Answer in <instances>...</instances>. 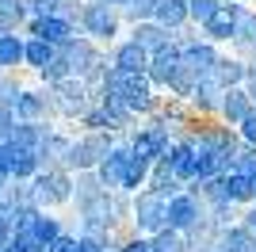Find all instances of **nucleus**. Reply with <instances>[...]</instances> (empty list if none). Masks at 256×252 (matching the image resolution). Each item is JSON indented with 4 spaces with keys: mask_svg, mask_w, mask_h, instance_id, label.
<instances>
[{
    "mask_svg": "<svg viewBox=\"0 0 256 252\" xmlns=\"http://www.w3.org/2000/svg\"><path fill=\"white\" fill-rule=\"evenodd\" d=\"M180 76V54H172V50H160L157 54V62H153V80L160 84H168Z\"/></svg>",
    "mask_w": 256,
    "mask_h": 252,
    "instance_id": "nucleus-5",
    "label": "nucleus"
},
{
    "mask_svg": "<svg viewBox=\"0 0 256 252\" xmlns=\"http://www.w3.org/2000/svg\"><path fill=\"white\" fill-rule=\"evenodd\" d=\"M50 58H54V46H46V42H38V38L23 42V62H31V65H38V69H42Z\"/></svg>",
    "mask_w": 256,
    "mask_h": 252,
    "instance_id": "nucleus-10",
    "label": "nucleus"
},
{
    "mask_svg": "<svg viewBox=\"0 0 256 252\" xmlns=\"http://www.w3.org/2000/svg\"><path fill=\"white\" fill-rule=\"evenodd\" d=\"M153 12V0H130V16L138 20V16H150Z\"/></svg>",
    "mask_w": 256,
    "mask_h": 252,
    "instance_id": "nucleus-19",
    "label": "nucleus"
},
{
    "mask_svg": "<svg viewBox=\"0 0 256 252\" xmlns=\"http://www.w3.org/2000/svg\"><path fill=\"white\" fill-rule=\"evenodd\" d=\"M245 138H248V142H256V115L245 118Z\"/></svg>",
    "mask_w": 256,
    "mask_h": 252,
    "instance_id": "nucleus-20",
    "label": "nucleus"
},
{
    "mask_svg": "<svg viewBox=\"0 0 256 252\" xmlns=\"http://www.w3.org/2000/svg\"><path fill=\"white\" fill-rule=\"evenodd\" d=\"M214 12H218V4H214V0H192V16H199V20H210Z\"/></svg>",
    "mask_w": 256,
    "mask_h": 252,
    "instance_id": "nucleus-17",
    "label": "nucleus"
},
{
    "mask_svg": "<svg viewBox=\"0 0 256 252\" xmlns=\"http://www.w3.org/2000/svg\"><path fill=\"white\" fill-rule=\"evenodd\" d=\"M138 222L146 230H160V222H164V202H160V195H142L138 199Z\"/></svg>",
    "mask_w": 256,
    "mask_h": 252,
    "instance_id": "nucleus-2",
    "label": "nucleus"
},
{
    "mask_svg": "<svg viewBox=\"0 0 256 252\" xmlns=\"http://www.w3.org/2000/svg\"><path fill=\"white\" fill-rule=\"evenodd\" d=\"M31 195H34V206H38V202H62V199H69V176H65V172H42V176L34 180Z\"/></svg>",
    "mask_w": 256,
    "mask_h": 252,
    "instance_id": "nucleus-1",
    "label": "nucleus"
},
{
    "mask_svg": "<svg viewBox=\"0 0 256 252\" xmlns=\"http://www.w3.org/2000/svg\"><path fill=\"white\" fill-rule=\"evenodd\" d=\"M252 188H256V184L248 176H234L230 184H226L222 195H226V199H252Z\"/></svg>",
    "mask_w": 256,
    "mask_h": 252,
    "instance_id": "nucleus-14",
    "label": "nucleus"
},
{
    "mask_svg": "<svg viewBox=\"0 0 256 252\" xmlns=\"http://www.w3.org/2000/svg\"><path fill=\"white\" fill-rule=\"evenodd\" d=\"M12 160H16V149H12L8 142H0V180L12 176Z\"/></svg>",
    "mask_w": 256,
    "mask_h": 252,
    "instance_id": "nucleus-16",
    "label": "nucleus"
},
{
    "mask_svg": "<svg viewBox=\"0 0 256 252\" xmlns=\"http://www.w3.org/2000/svg\"><path fill=\"white\" fill-rule=\"evenodd\" d=\"M248 226H252V230H256V210H252V222H248Z\"/></svg>",
    "mask_w": 256,
    "mask_h": 252,
    "instance_id": "nucleus-22",
    "label": "nucleus"
},
{
    "mask_svg": "<svg viewBox=\"0 0 256 252\" xmlns=\"http://www.w3.org/2000/svg\"><path fill=\"white\" fill-rule=\"evenodd\" d=\"M27 16V0H0V34H12Z\"/></svg>",
    "mask_w": 256,
    "mask_h": 252,
    "instance_id": "nucleus-3",
    "label": "nucleus"
},
{
    "mask_svg": "<svg viewBox=\"0 0 256 252\" xmlns=\"http://www.w3.org/2000/svg\"><path fill=\"white\" fill-rule=\"evenodd\" d=\"M122 252H150V244H146V241H134V244H126Z\"/></svg>",
    "mask_w": 256,
    "mask_h": 252,
    "instance_id": "nucleus-21",
    "label": "nucleus"
},
{
    "mask_svg": "<svg viewBox=\"0 0 256 252\" xmlns=\"http://www.w3.org/2000/svg\"><path fill=\"white\" fill-rule=\"evenodd\" d=\"M84 27L92 34H111L115 31V16L107 12V4H92V8L84 12Z\"/></svg>",
    "mask_w": 256,
    "mask_h": 252,
    "instance_id": "nucleus-4",
    "label": "nucleus"
},
{
    "mask_svg": "<svg viewBox=\"0 0 256 252\" xmlns=\"http://www.w3.org/2000/svg\"><path fill=\"white\" fill-rule=\"evenodd\" d=\"M58 107H62V111H80V107H84V100H80V88H76V84H58Z\"/></svg>",
    "mask_w": 256,
    "mask_h": 252,
    "instance_id": "nucleus-11",
    "label": "nucleus"
},
{
    "mask_svg": "<svg viewBox=\"0 0 256 252\" xmlns=\"http://www.w3.org/2000/svg\"><path fill=\"white\" fill-rule=\"evenodd\" d=\"M218 65H222V69H218V80H222V84H234V80H241V73H245V69H241L237 62H218Z\"/></svg>",
    "mask_w": 256,
    "mask_h": 252,
    "instance_id": "nucleus-15",
    "label": "nucleus"
},
{
    "mask_svg": "<svg viewBox=\"0 0 256 252\" xmlns=\"http://www.w3.org/2000/svg\"><path fill=\"white\" fill-rule=\"evenodd\" d=\"M226 115L234 118V122H245L248 115H252V111H248V96L245 92H230V100H226Z\"/></svg>",
    "mask_w": 256,
    "mask_h": 252,
    "instance_id": "nucleus-12",
    "label": "nucleus"
},
{
    "mask_svg": "<svg viewBox=\"0 0 256 252\" xmlns=\"http://www.w3.org/2000/svg\"><path fill=\"white\" fill-rule=\"evenodd\" d=\"M157 16H160V23H180L188 16V0H160Z\"/></svg>",
    "mask_w": 256,
    "mask_h": 252,
    "instance_id": "nucleus-13",
    "label": "nucleus"
},
{
    "mask_svg": "<svg viewBox=\"0 0 256 252\" xmlns=\"http://www.w3.org/2000/svg\"><path fill=\"white\" fill-rule=\"evenodd\" d=\"M115 62H118V73L138 76V69H146V50L130 42V46H122V50H118V58H115Z\"/></svg>",
    "mask_w": 256,
    "mask_h": 252,
    "instance_id": "nucleus-6",
    "label": "nucleus"
},
{
    "mask_svg": "<svg viewBox=\"0 0 256 252\" xmlns=\"http://www.w3.org/2000/svg\"><path fill=\"white\" fill-rule=\"evenodd\" d=\"M206 27H210L214 38H230V34H234V8H218L210 20H206Z\"/></svg>",
    "mask_w": 256,
    "mask_h": 252,
    "instance_id": "nucleus-9",
    "label": "nucleus"
},
{
    "mask_svg": "<svg viewBox=\"0 0 256 252\" xmlns=\"http://www.w3.org/2000/svg\"><path fill=\"white\" fill-rule=\"evenodd\" d=\"M164 218L172 226H192L195 222V202L192 199H172V206H164Z\"/></svg>",
    "mask_w": 256,
    "mask_h": 252,
    "instance_id": "nucleus-8",
    "label": "nucleus"
},
{
    "mask_svg": "<svg viewBox=\"0 0 256 252\" xmlns=\"http://www.w3.org/2000/svg\"><path fill=\"white\" fill-rule=\"evenodd\" d=\"M23 62V38L16 34H0V69H12V65Z\"/></svg>",
    "mask_w": 256,
    "mask_h": 252,
    "instance_id": "nucleus-7",
    "label": "nucleus"
},
{
    "mask_svg": "<svg viewBox=\"0 0 256 252\" xmlns=\"http://www.w3.org/2000/svg\"><path fill=\"white\" fill-rule=\"evenodd\" d=\"M252 84H256V73H252Z\"/></svg>",
    "mask_w": 256,
    "mask_h": 252,
    "instance_id": "nucleus-23",
    "label": "nucleus"
},
{
    "mask_svg": "<svg viewBox=\"0 0 256 252\" xmlns=\"http://www.w3.org/2000/svg\"><path fill=\"white\" fill-rule=\"evenodd\" d=\"M150 252H180V241L172 233H164V237H157V244H150Z\"/></svg>",
    "mask_w": 256,
    "mask_h": 252,
    "instance_id": "nucleus-18",
    "label": "nucleus"
}]
</instances>
